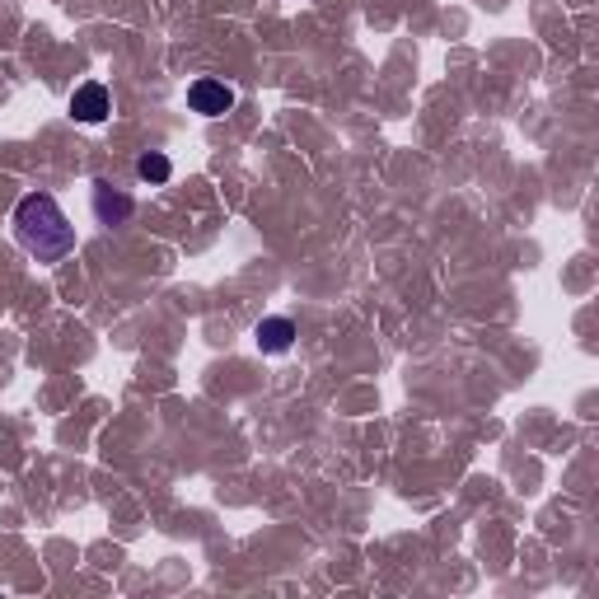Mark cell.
Listing matches in <instances>:
<instances>
[{
    "label": "cell",
    "mask_w": 599,
    "mask_h": 599,
    "mask_svg": "<svg viewBox=\"0 0 599 599\" xmlns=\"http://www.w3.org/2000/svg\"><path fill=\"white\" fill-rule=\"evenodd\" d=\"M14 240L38 262H66L75 254V225L52 193H28L14 207Z\"/></svg>",
    "instance_id": "6da1fadb"
},
{
    "label": "cell",
    "mask_w": 599,
    "mask_h": 599,
    "mask_svg": "<svg viewBox=\"0 0 599 599\" xmlns=\"http://www.w3.org/2000/svg\"><path fill=\"white\" fill-rule=\"evenodd\" d=\"M187 108L201 118H225L234 108V89L225 81H216V75H201V81L187 85Z\"/></svg>",
    "instance_id": "7a4b0ae2"
},
{
    "label": "cell",
    "mask_w": 599,
    "mask_h": 599,
    "mask_svg": "<svg viewBox=\"0 0 599 599\" xmlns=\"http://www.w3.org/2000/svg\"><path fill=\"white\" fill-rule=\"evenodd\" d=\"M108 113H113V94H108V85L85 81L71 94V118L85 122V127H99V122H108Z\"/></svg>",
    "instance_id": "3957f363"
},
{
    "label": "cell",
    "mask_w": 599,
    "mask_h": 599,
    "mask_svg": "<svg viewBox=\"0 0 599 599\" xmlns=\"http://www.w3.org/2000/svg\"><path fill=\"white\" fill-rule=\"evenodd\" d=\"M132 211H136V201L127 193H113V183L94 179V216H99L103 225H122Z\"/></svg>",
    "instance_id": "277c9868"
},
{
    "label": "cell",
    "mask_w": 599,
    "mask_h": 599,
    "mask_svg": "<svg viewBox=\"0 0 599 599\" xmlns=\"http://www.w3.org/2000/svg\"><path fill=\"white\" fill-rule=\"evenodd\" d=\"M254 342H258V352H267V356H281V352H291L295 346V323L291 319H262L258 328H254Z\"/></svg>",
    "instance_id": "5b68a950"
},
{
    "label": "cell",
    "mask_w": 599,
    "mask_h": 599,
    "mask_svg": "<svg viewBox=\"0 0 599 599\" xmlns=\"http://www.w3.org/2000/svg\"><path fill=\"white\" fill-rule=\"evenodd\" d=\"M169 173H173V164H169V155H160V150H150V155H140L136 160V179L140 183H169Z\"/></svg>",
    "instance_id": "8992f818"
}]
</instances>
